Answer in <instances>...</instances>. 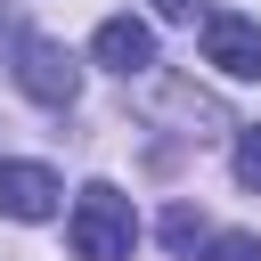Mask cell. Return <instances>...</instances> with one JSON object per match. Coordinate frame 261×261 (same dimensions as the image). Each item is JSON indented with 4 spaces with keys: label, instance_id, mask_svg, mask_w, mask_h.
<instances>
[{
    "label": "cell",
    "instance_id": "cell-1",
    "mask_svg": "<svg viewBox=\"0 0 261 261\" xmlns=\"http://www.w3.org/2000/svg\"><path fill=\"white\" fill-rule=\"evenodd\" d=\"M65 245H73V261H130V245H139V212H130V196H122L114 179H90V188L73 196Z\"/></svg>",
    "mask_w": 261,
    "mask_h": 261
},
{
    "label": "cell",
    "instance_id": "cell-2",
    "mask_svg": "<svg viewBox=\"0 0 261 261\" xmlns=\"http://www.w3.org/2000/svg\"><path fill=\"white\" fill-rule=\"evenodd\" d=\"M16 90L33 106H73L82 98V65L49 41V33H16Z\"/></svg>",
    "mask_w": 261,
    "mask_h": 261
},
{
    "label": "cell",
    "instance_id": "cell-3",
    "mask_svg": "<svg viewBox=\"0 0 261 261\" xmlns=\"http://www.w3.org/2000/svg\"><path fill=\"white\" fill-rule=\"evenodd\" d=\"M204 65L228 73V82H261V16L212 8V16H204Z\"/></svg>",
    "mask_w": 261,
    "mask_h": 261
},
{
    "label": "cell",
    "instance_id": "cell-4",
    "mask_svg": "<svg viewBox=\"0 0 261 261\" xmlns=\"http://www.w3.org/2000/svg\"><path fill=\"white\" fill-rule=\"evenodd\" d=\"M90 57H98L106 73H122V82H130V73H147V65H155V33H147L139 16H106V24L90 33Z\"/></svg>",
    "mask_w": 261,
    "mask_h": 261
},
{
    "label": "cell",
    "instance_id": "cell-5",
    "mask_svg": "<svg viewBox=\"0 0 261 261\" xmlns=\"http://www.w3.org/2000/svg\"><path fill=\"white\" fill-rule=\"evenodd\" d=\"M57 196H65V188H57L49 163H0V212H8V220H49Z\"/></svg>",
    "mask_w": 261,
    "mask_h": 261
},
{
    "label": "cell",
    "instance_id": "cell-6",
    "mask_svg": "<svg viewBox=\"0 0 261 261\" xmlns=\"http://www.w3.org/2000/svg\"><path fill=\"white\" fill-rule=\"evenodd\" d=\"M204 237H212V228H204L196 204H171V212H163V245H171V253H204Z\"/></svg>",
    "mask_w": 261,
    "mask_h": 261
},
{
    "label": "cell",
    "instance_id": "cell-7",
    "mask_svg": "<svg viewBox=\"0 0 261 261\" xmlns=\"http://www.w3.org/2000/svg\"><path fill=\"white\" fill-rule=\"evenodd\" d=\"M196 261H261V237H245V228H220V237H204V253Z\"/></svg>",
    "mask_w": 261,
    "mask_h": 261
},
{
    "label": "cell",
    "instance_id": "cell-8",
    "mask_svg": "<svg viewBox=\"0 0 261 261\" xmlns=\"http://www.w3.org/2000/svg\"><path fill=\"white\" fill-rule=\"evenodd\" d=\"M237 179L261 196V122H245V130H237Z\"/></svg>",
    "mask_w": 261,
    "mask_h": 261
},
{
    "label": "cell",
    "instance_id": "cell-9",
    "mask_svg": "<svg viewBox=\"0 0 261 261\" xmlns=\"http://www.w3.org/2000/svg\"><path fill=\"white\" fill-rule=\"evenodd\" d=\"M147 8H155V16H163V24H196V16H212V8H204V0H147Z\"/></svg>",
    "mask_w": 261,
    "mask_h": 261
}]
</instances>
